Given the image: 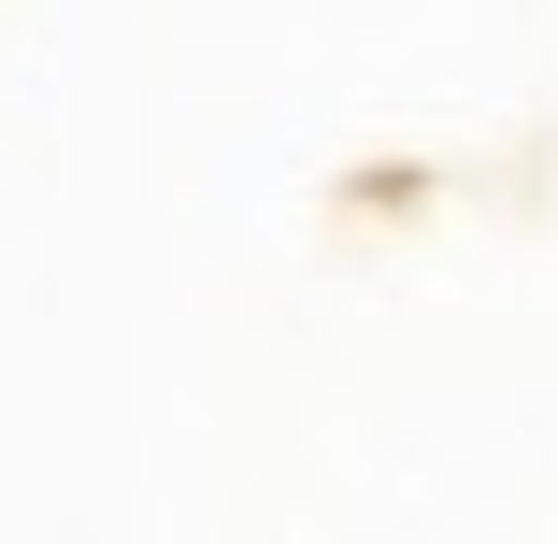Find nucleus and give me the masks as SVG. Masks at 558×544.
Listing matches in <instances>:
<instances>
[]
</instances>
